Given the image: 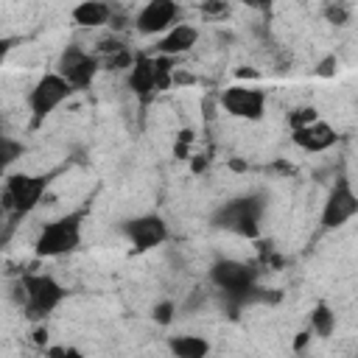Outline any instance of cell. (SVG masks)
I'll list each match as a JSON object with an SVG mask.
<instances>
[{
	"label": "cell",
	"mask_w": 358,
	"mask_h": 358,
	"mask_svg": "<svg viewBox=\"0 0 358 358\" xmlns=\"http://www.w3.org/2000/svg\"><path fill=\"white\" fill-rule=\"evenodd\" d=\"M103 64H106V70H129L134 64V56L129 53V48H120V50L109 53Z\"/></svg>",
	"instance_id": "cell-20"
},
{
	"label": "cell",
	"mask_w": 358,
	"mask_h": 358,
	"mask_svg": "<svg viewBox=\"0 0 358 358\" xmlns=\"http://www.w3.org/2000/svg\"><path fill=\"white\" fill-rule=\"evenodd\" d=\"M0 145H3V151H0V157H3V168L8 171L20 157H22V151H25V145L20 143V140H14L11 134H3V140H0Z\"/></svg>",
	"instance_id": "cell-18"
},
{
	"label": "cell",
	"mask_w": 358,
	"mask_h": 358,
	"mask_svg": "<svg viewBox=\"0 0 358 358\" xmlns=\"http://www.w3.org/2000/svg\"><path fill=\"white\" fill-rule=\"evenodd\" d=\"M210 282L224 294V299L232 305V310H241L243 305L263 299L260 288H257V268L246 260L218 257L210 266Z\"/></svg>",
	"instance_id": "cell-1"
},
{
	"label": "cell",
	"mask_w": 358,
	"mask_h": 358,
	"mask_svg": "<svg viewBox=\"0 0 358 358\" xmlns=\"http://www.w3.org/2000/svg\"><path fill=\"white\" fill-rule=\"evenodd\" d=\"M355 215H358V193H355L350 176L338 173L336 182L330 185L327 196H324V204H322V213H319V227L324 232L338 229L347 221H352Z\"/></svg>",
	"instance_id": "cell-7"
},
{
	"label": "cell",
	"mask_w": 358,
	"mask_h": 358,
	"mask_svg": "<svg viewBox=\"0 0 358 358\" xmlns=\"http://www.w3.org/2000/svg\"><path fill=\"white\" fill-rule=\"evenodd\" d=\"M76 92V87L59 73V70H50V73H45V76H39L36 78V84L31 87V92H28V112H31V126L36 129V126H42L70 95Z\"/></svg>",
	"instance_id": "cell-6"
},
{
	"label": "cell",
	"mask_w": 358,
	"mask_h": 358,
	"mask_svg": "<svg viewBox=\"0 0 358 358\" xmlns=\"http://www.w3.org/2000/svg\"><path fill=\"white\" fill-rule=\"evenodd\" d=\"M34 341H36L39 347H42V344H48V327H45V324H39V327L34 330Z\"/></svg>",
	"instance_id": "cell-25"
},
{
	"label": "cell",
	"mask_w": 358,
	"mask_h": 358,
	"mask_svg": "<svg viewBox=\"0 0 358 358\" xmlns=\"http://www.w3.org/2000/svg\"><path fill=\"white\" fill-rule=\"evenodd\" d=\"M266 201L260 193H249V196H238L232 201H224L215 213H213V227L215 229H227L235 232L241 238H255L260 232V218H263Z\"/></svg>",
	"instance_id": "cell-4"
},
{
	"label": "cell",
	"mask_w": 358,
	"mask_h": 358,
	"mask_svg": "<svg viewBox=\"0 0 358 358\" xmlns=\"http://www.w3.org/2000/svg\"><path fill=\"white\" fill-rule=\"evenodd\" d=\"M336 70H338V59L330 53V56H324V59L316 64V70H313V73H316L319 78H333V76H336Z\"/></svg>",
	"instance_id": "cell-23"
},
{
	"label": "cell",
	"mask_w": 358,
	"mask_h": 358,
	"mask_svg": "<svg viewBox=\"0 0 358 358\" xmlns=\"http://www.w3.org/2000/svg\"><path fill=\"white\" fill-rule=\"evenodd\" d=\"M246 3H252V6H257V8H266V11H268L274 0H246Z\"/></svg>",
	"instance_id": "cell-26"
},
{
	"label": "cell",
	"mask_w": 358,
	"mask_h": 358,
	"mask_svg": "<svg viewBox=\"0 0 358 358\" xmlns=\"http://www.w3.org/2000/svg\"><path fill=\"white\" fill-rule=\"evenodd\" d=\"M67 291L53 274H22L17 282V302L31 319H45L64 302Z\"/></svg>",
	"instance_id": "cell-3"
},
{
	"label": "cell",
	"mask_w": 358,
	"mask_h": 358,
	"mask_svg": "<svg viewBox=\"0 0 358 358\" xmlns=\"http://www.w3.org/2000/svg\"><path fill=\"white\" fill-rule=\"evenodd\" d=\"M221 109L238 120H260L266 115V92L252 84H232L218 98Z\"/></svg>",
	"instance_id": "cell-10"
},
{
	"label": "cell",
	"mask_w": 358,
	"mask_h": 358,
	"mask_svg": "<svg viewBox=\"0 0 358 358\" xmlns=\"http://www.w3.org/2000/svg\"><path fill=\"white\" fill-rule=\"evenodd\" d=\"M168 350L179 358H204L210 352V341L201 336H171Z\"/></svg>",
	"instance_id": "cell-16"
},
{
	"label": "cell",
	"mask_w": 358,
	"mask_h": 358,
	"mask_svg": "<svg viewBox=\"0 0 358 358\" xmlns=\"http://www.w3.org/2000/svg\"><path fill=\"white\" fill-rule=\"evenodd\" d=\"M291 140L305 154H322V151H327V148H333L338 143V134H336V129L327 120L316 117V120H310L305 126L291 129Z\"/></svg>",
	"instance_id": "cell-12"
},
{
	"label": "cell",
	"mask_w": 358,
	"mask_h": 358,
	"mask_svg": "<svg viewBox=\"0 0 358 358\" xmlns=\"http://www.w3.org/2000/svg\"><path fill=\"white\" fill-rule=\"evenodd\" d=\"M308 330L313 336H319V338L333 336V330H336V310L327 302H316L310 316H308Z\"/></svg>",
	"instance_id": "cell-17"
},
{
	"label": "cell",
	"mask_w": 358,
	"mask_h": 358,
	"mask_svg": "<svg viewBox=\"0 0 358 358\" xmlns=\"http://www.w3.org/2000/svg\"><path fill=\"white\" fill-rule=\"evenodd\" d=\"M70 17L78 28H101L112 20V8L103 0H81L78 6H73Z\"/></svg>",
	"instance_id": "cell-15"
},
{
	"label": "cell",
	"mask_w": 358,
	"mask_h": 358,
	"mask_svg": "<svg viewBox=\"0 0 358 358\" xmlns=\"http://www.w3.org/2000/svg\"><path fill=\"white\" fill-rule=\"evenodd\" d=\"M50 179H53V173H14V171H8L6 185H3V210L11 213L14 218H25L42 201Z\"/></svg>",
	"instance_id": "cell-5"
},
{
	"label": "cell",
	"mask_w": 358,
	"mask_h": 358,
	"mask_svg": "<svg viewBox=\"0 0 358 358\" xmlns=\"http://www.w3.org/2000/svg\"><path fill=\"white\" fill-rule=\"evenodd\" d=\"M179 3L176 0H145V6L134 17V28L143 36H162L176 25Z\"/></svg>",
	"instance_id": "cell-11"
},
{
	"label": "cell",
	"mask_w": 358,
	"mask_h": 358,
	"mask_svg": "<svg viewBox=\"0 0 358 358\" xmlns=\"http://www.w3.org/2000/svg\"><path fill=\"white\" fill-rule=\"evenodd\" d=\"M129 90L140 101H151L159 92V84H157V59H151L148 53H137L134 56V64L129 67Z\"/></svg>",
	"instance_id": "cell-13"
},
{
	"label": "cell",
	"mask_w": 358,
	"mask_h": 358,
	"mask_svg": "<svg viewBox=\"0 0 358 358\" xmlns=\"http://www.w3.org/2000/svg\"><path fill=\"white\" fill-rule=\"evenodd\" d=\"M229 11L227 0H201V14L207 17H224Z\"/></svg>",
	"instance_id": "cell-24"
},
{
	"label": "cell",
	"mask_w": 358,
	"mask_h": 358,
	"mask_svg": "<svg viewBox=\"0 0 358 358\" xmlns=\"http://www.w3.org/2000/svg\"><path fill=\"white\" fill-rule=\"evenodd\" d=\"M324 17L333 25H347L350 22V6L344 0H327L324 3Z\"/></svg>",
	"instance_id": "cell-19"
},
{
	"label": "cell",
	"mask_w": 358,
	"mask_h": 358,
	"mask_svg": "<svg viewBox=\"0 0 358 358\" xmlns=\"http://www.w3.org/2000/svg\"><path fill=\"white\" fill-rule=\"evenodd\" d=\"M120 232H123L126 241L134 246V252L157 249V246H162V243L171 238L168 221H165L159 213H143V215L126 218V221L120 224Z\"/></svg>",
	"instance_id": "cell-9"
},
{
	"label": "cell",
	"mask_w": 358,
	"mask_h": 358,
	"mask_svg": "<svg viewBox=\"0 0 358 358\" xmlns=\"http://www.w3.org/2000/svg\"><path fill=\"white\" fill-rule=\"evenodd\" d=\"M316 117H319V112H316L313 106H299V109L288 112V126L296 129V126H305V123H310V120H316Z\"/></svg>",
	"instance_id": "cell-21"
},
{
	"label": "cell",
	"mask_w": 358,
	"mask_h": 358,
	"mask_svg": "<svg viewBox=\"0 0 358 358\" xmlns=\"http://www.w3.org/2000/svg\"><path fill=\"white\" fill-rule=\"evenodd\" d=\"M101 67H103V62H101L95 53L84 50L81 45H67V48L59 53V59H56V70H59L76 90L92 87V81L98 78Z\"/></svg>",
	"instance_id": "cell-8"
},
{
	"label": "cell",
	"mask_w": 358,
	"mask_h": 358,
	"mask_svg": "<svg viewBox=\"0 0 358 358\" xmlns=\"http://www.w3.org/2000/svg\"><path fill=\"white\" fill-rule=\"evenodd\" d=\"M173 313H176V305H173L171 299L157 302V305H154V310H151V316H154V322H157V324H171V322H173Z\"/></svg>",
	"instance_id": "cell-22"
},
{
	"label": "cell",
	"mask_w": 358,
	"mask_h": 358,
	"mask_svg": "<svg viewBox=\"0 0 358 358\" xmlns=\"http://www.w3.org/2000/svg\"><path fill=\"white\" fill-rule=\"evenodd\" d=\"M196 42H199V31H196L193 25H187V22H176L171 31H165V34L157 39V53L176 59V56L190 53V50L196 48Z\"/></svg>",
	"instance_id": "cell-14"
},
{
	"label": "cell",
	"mask_w": 358,
	"mask_h": 358,
	"mask_svg": "<svg viewBox=\"0 0 358 358\" xmlns=\"http://www.w3.org/2000/svg\"><path fill=\"white\" fill-rule=\"evenodd\" d=\"M84 221H87V210H73V213H64V215L53 218L50 224H45L34 241L36 257H62V255L76 252L81 243Z\"/></svg>",
	"instance_id": "cell-2"
}]
</instances>
